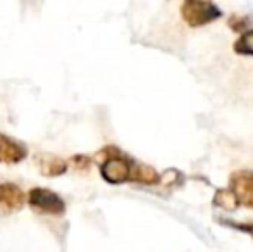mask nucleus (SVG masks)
<instances>
[{
	"label": "nucleus",
	"instance_id": "nucleus-1",
	"mask_svg": "<svg viewBox=\"0 0 253 252\" xmlns=\"http://www.w3.org/2000/svg\"><path fill=\"white\" fill-rule=\"evenodd\" d=\"M181 16L186 21L188 26L200 28L217 21L222 16V10L212 2H202V0H186L181 5Z\"/></svg>",
	"mask_w": 253,
	"mask_h": 252
},
{
	"label": "nucleus",
	"instance_id": "nucleus-2",
	"mask_svg": "<svg viewBox=\"0 0 253 252\" xmlns=\"http://www.w3.org/2000/svg\"><path fill=\"white\" fill-rule=\"evenodd\" d=\"M28 202L31 207L48 214H62L66 211V202L62 197L48 189H33L28 194Z\"/></svg>",
	"mask_w": 253,
	"mask_h": 252
},
{
	"label": "nucleus",
	"instance_id": "nucleus-3",
	"mask_svg": "<svg viewBox=\"0 0 253 252\" xmlns=\"http://www.w3.org/2000/svg\"><path fill=\"white\" fill-rule=\"evenodd\" d=\"M131 171H133V164H131L126 157H123L121 154L107 159L100 166V173H102L103 180L109 183H114V185L131 180Z\"/></svg>",
	"mask_w": 253,
	"mask_h": 252
},
{
	"label": "nucleus",
	"instance_id": "nucleus-4",
	"mask_svg": "<svg viewBox=\"0 0 253 252\" xmlns=\"http://www.w3.org/2000/svg\"><path fill=\"white\" fill-rule=\"evenodd\" d=\"M229 189L236 194L240 205L253 209V171H234L229 178Z\"/></svg>",
	"mask_w": 253,
	"mask_h": 252
},
{
	"label": "nucleus",
	"instance_id": "nucleus-5",
	"mask_svg": "<svg viewBox=\"0 0 253 252\" xmlns=\"http://www.w3.org/2000/svg\"><path fill=\"white\" fill-rule=\"evenodd\" d=\"M28 155V151L21 142L0 133V162L2 164H17Z\"/></svg>",
	"mask_w": 253,
	"mask_h": 252
},
{
	"label": "nucleus",
	"instance_id": "nucleus-6",
	"mask_svg": "<svg viewBox=\"0 0 253 252\" xmlns=\"http://www.w3.org/2000/svg\"><path fill=\"white\" fill-rule=\"evenodd\" d=\"M24 205V192L14 183L0 185V211L16 212Z\"/></svg>",
	"mask_w": 253,
	"mask_h": 252
},
{
	"label": "nucleus",
	"instance_id": "nucleus-7",
	"mask_svg": "<svg viewBox=\"0 0 253 252\" xmlns=\"http://www.w3.org/2000/svg\"><path fill=\"white\" fill-rule=\"evenodd\" d=\"M35 162H37L38 171L43 176H60L67 171V162L57 155L40 154L35 157Z\"/></svg>",
	"mask_w": 253,
	"mask_h": 252
},
{
	"label": "nucleus",
	"instance_id": "nucleus-8",
	"mask_svg": "<svg viewBox=\"0 0 253 252\" xmlns=\"http://www.w3.org/2000/svg\"><path fill=\"white\" fill-rule=\"evenodd\" d=\"M131 182L143 183V185H155L160 182V175L147 164H133V171H131Z\"/></svg>",
	"mask_w": 253,
	"mask_h": 252
},
{
	"label": "nucleus",
	"instance_id": "nucleus-9",
	"mask_svg": "<svg viewBox=\"0 0 253 252\" xmlns=\"http://www.w3.org/2000/svg\"><path fill=\"white\" fill-rule=\"evenodd\" d=\"M212 204L213 207L224 209V211H236L238 205H240V201H238L236 194L231 189H217Z\"/></svg>",
	"mask_w": 253,
	"mask_h": 252
},
{
	"label": "nucleus",
	"instance_id": "nucleus-10",
	"mask_svg": "<svg viewBox=\"0 0 253 252\" xmlns=\"http://www.w3.org/2000/svg\"><path fill=\"white\" fill-rule=\"evenodd\" d=\"M234 52L240 55H253V30L243 33L234 44Z\"/></svg>",
	"mask_w": 253,
	"mask_h": 252
},
{
	"label": "nucleus",
	"instance_id": "nucleus-11",
	"mask_svg": "<svg viewBox=\"0 0 253 252\" xmlns=\"http://www.w3.org/2000/svg\"><path fill=\"white\" fill-rule=\"evenodd\" d=\"M184 180V176L181 175L177 169H167L166 173H164L162 176H160V183H162V187H177L181 185Z\"/></svg>",
	"mask_w": 253,
	"mask_h": 252
},
{
	"label": "nucleus",
	"instance_id": "nucleus-12",
	"mask_svg": "<svg viewBox=\"0 0 253 252\" xmlns=\"http://www.w3.org/2000/svg\"><path fill=\"white\" fill-rule=\"evenodd\" d=\"M217 221L220 225L227 226V228H233V230H238V232H245L253 239V223H236L233 219H224V218H217Z\"/></svg>",
	"mask_w": 253,
	"mask_h": 252
},
{
	"label": "nucleus",
	"instance_id": "nucleus-13",
	"mask_svg": "<svg viewBox=\"0 0 253 252\" xmlns=\"http://www.w3.org/2000/svg\"><path fill=\"white\" fill-rule=\"evenodd\" d=\"M248 26H250V19L248 17H243V16H231L229 17V28L233 31H248Z\"/></svg>",
	"mask_w": 253,
	"mask_h": 252
},
{
	"label": "nucleus",
	"instance_id": "nucleus-14",
	"mask_svg": "<svg viewBox=\"0 0 253 252\" xmlns=\"http://www.w3.org/2000/svg\"><path fill=\"white\" fill-rule=\"evenodd\" d=\"M90 157H86V155H74L73 159H71V164H74V168H88L90 166Z\"/></svg>",
	"mask_w": 253,
	"mask_h": 252
}]
</instances>
